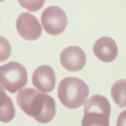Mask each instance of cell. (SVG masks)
I'll return each instance as SVG.
<instances>
[{
	"instance_id": "7",
	"label": "cell",
	"mask_w": 126,
	"mask_h": 126,
	"mask_svg": "<svg viewBox=\"0 0 126 126\" xmlns=\"http://www.w3.org/2000/svg\"><path fill=\"white\" fill-rule=\"evenodd\" d=\"M60 62L67 71L79 72L85 66L86 55L80 47H67L60 54Z\"/></svg>"
},
{
	"instance_id": "6",
	"label": "cell",
	"mask_w": 126,
	"mask_h": 126,
	"mask_svg": "<svg viewBox=\"0 0 126 126\" xmlns=\"http://www.w3.org/2000/svg\"><path fill=\"white\" fill-rule=\"evenodd\" d=\"M17 32L27 41H35L41 37L42 26L37 17L29 12H22L16 21Z\"/></svg>"
},
{
	"instance_id": "9",
	"label": "cell",
	"mask_w": 126,
	"mask_h": 126,
	"mask_svg": "<svg viewBox=\"0 0 126 126\" xmlns=\"http://www.w3.org/2000/svg\"><path fill=\"white\" fill-rule=\"evenodd\" d=\"M93 53L102 62H113L117 58L118 49L115 40L110 37H102L96 40L93 47Z\"/></svg>"
},
{
	"instance_id": "3",
	"label": "cell",
	"mask_w": 126,
	"mask_h": 126,
	"mask_svg": "<svg viewBox=\"0 0 126 126\" xmlns=\"http://www.w3.org/2000/svg\"><path fill=\"white\" fill-rule=\"evenodd\" d=\"M111 105L103 95H93L84 103L82 126H110Z\"/></svg>"
},
{
	"instance_id": "12",
	"label": "cell",
	"mask_w": 126,
	"mask_h": 126,
	"mask_svg": "<svg viewBox=\"0 0 126 126\" xmlns=\"http://www.w3.org/2000/svg\"><path fill=\"white\" fill-rule=\"evenodd\" d=\"M18 2L26 10L34 12V11H39L44 6L46 0H18Z\"/></svg>"
},
{
	"instance_id": "11",
	"label": "cell",
	"mask_w": 126,
	"mask_h": 126,
	"mask_svg": "<svg viewBox=\"0 0 126 126\" xmlns=\"http://www.w3.org/2000/svg\"><path fill=\"white\" fill-rule=\"evenodd\" d=\"M111 94L113 101L120 107H126V80H118L112 85Z\"/></svg>"
},
{
	"instance_id": "1",
	"label": "cell",
	"mask_w": 126,
	"mask_h": 126,
	"mask_svg": "<svg viewBox=\"0 0 126 126\" xmlns=\"http://www.w3.org/2000/svg\"><path fill=\"white\" fill-rule=\"evenodd\" d=\"M17 104L22 112L41 124L50 123L57 113L54 98L31 87L21 89L18 92Z\"/></svg>"
},
{
	"instance_id": "13",
	"label": "cell",
	"mask_w": 126,
	"mask_h": 126,
	"mask_svg": "<svg viewBox=\"0 0 126 126\" xmlns=\"http://www.w3.org/2000/svg\"><path fill=\"white\" fill-rule=\"evenodd\" d=\"M11 55V46L10 42L4 37L0 35V62L7 61Z\"/></svg>"
},
{
	"instance_id": "15",
	"label": "cell",
	"mask_w": 126,
	"mask_h": 126,
	"mask_svg": "<svg viewBox=\"0 0 126 126\" xmlns=\"http://www.w3.org/2000/svg\"><path fill=\"white\" fill-rule=\"evenodd\" d=\"M1 1H3V0H0V2H1Z\"/></svg>"
},
{
	"instance_id": "2",
	"label": "cell",
	"mask_w": 126,
	"mask_h": 126,
	"mask_svg": "<svg viewBox=\"0 0 126 126\" xmlns=\"http://www.w3.org/2000/svg\"><path fill=\"white\" fill-rule=\"evenodd\" d=\"M90 90L87 84L79 78L63 79L58 86V97L65 107L71 110L79 109L87 100Z\"/></svg>"
},
{
	"instance_id": "8",
	"label": "cell",
	"mask_w": 126,
	"mask_h": 126,
	"mask_svg": "<svg viewBox=\"0 0 126 126\" xmlns=\"http://www.w3.org/2000/svg\"><path fill=\"white\" fill-rule=\"evenodd\" d=\"M32 83L40 92L49 93L55 87V73L50 65H40L32 74Z\"/></svg>"
},
{
	"instance_id": "5",
	"label": "cell",
	"mask_w": 126,
	"mask_h": 126,
	"mask_svg": "<svg viewBox=\"0 0 126 126\" xmlns=\"http://www.w3.org/2000/svg\"><path fill=\"white\" fill-rule=\"evenodd\" d=\"M41 26L48 34L59 35L66 29L67 17L65 11L57 6H50L41 15Z\"/></svg>"
},
{
	"instance_id": "4",
	"label": "cell",
	"mask_w": 126,
	"mask_h": 126,
	"mask_svg": "<svg viewBox=\"0 0 126 126\" xmlns=\"http://www.w3.org/2000/svg\"><path fill=\"white\" fill-rule=\"evenodd\" d=\"M28 83L27 70L19 62L0 65V85L10 93H17Z\"/></svg>"
},
{
	"instance_id": "10",
	"label": "cell",
	"mask_w": 126,
	"mask_h": 126,
	"mask_svg": "<svg viewBox=\"0 0 126 126\" xmlns=\"http://www.w3.org/2000/svg\"><path fill=\"white\" fill-rule=\"evenodd\" d=\"M16 110L13 102L7 95L6 90L0 85V122L9 123L15 118Z\"/></svg>"
},
{
	"instance_id": "14",
	"label": "cell",
	"mask_w": 126,
	"mask_h": 126,
	"mask_svg": "<svg viewBox=\"0 0 126 126\" xmlns=\"http://www.w3.org/2000/svg\"><path fill=\"white\" fill-rule=\"evenodd\" d=\"M116 126H126V110L123 111L122 113L118 115L117 122H116Z\"/></svg>"
}]
</instances>
